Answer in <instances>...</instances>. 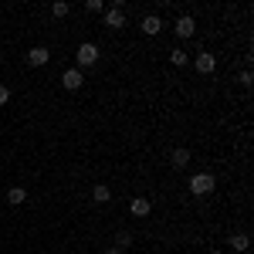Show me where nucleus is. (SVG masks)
<instances>
[{"mask_svg":"<svg viewBox=\"0 0 254 254\" xmlns=\"http://www.w3.org/2000/svg\"><path fill=\"white\" fill-rule=\"evenodd\" d=\"M214 187H217L214 173H193V176H190V193H193V196H210V193H214Z\"/></svg>","mask_w":254,"mask_h":254,"instance_id":"nucleus-1","label":"nucleus"},{"mask_svg":"<svg viewBox=\"0 0 254 254\" xmlns=\"http://www.w3.org/2000/svg\"><path fill=\"white\" fill-rule=\"evenodd\" d=\"M75 58H78V71H81V68H92V64H98V44H92V41H81L78 51H75Z\"/></svg>","mask_w":254,"mask_h":254,"instance_id":"nucleus-2","label":"nucleus"},{"mask_svg":"<svg viewBox=\"0 0 254 254\" xmlns=\"http://www.w3.org/2000/svg\"><path fill=\"white\" fill-rule=\"evenodd\" d=\"M173 31H176V38H180V41L193 38V31H196V20L190 17V14H183V17H176V24H173Z\"/></svg>","mask_w":254,"mask_h":254,"instance_id":"nucleus-3","label":"nucleus"},{"mask_svg":"<svg viewBox=\"0 0 254 254\" xmlns=\"http://www.w3.org/2000/svg\"><path fill=\"white\" fill-rule=\"evenodd\" d=\"M193 68L200 71V75H214L217 71V58L210 55V51H200V55L193 58Z\"/></svg>","mask_w":254,"mask_h":254,"instance_id":"nucleus-4","label":"nucleus"},{"mask_svg":"<svg viewBox=\"0 0 254 254\" xmlns=\"http://www.w3.org/2000/svg\"><path fill=\"white\" fill-rule=\"evenodd\" d=\"M81 85H85V75H81L78 68H68V71L61 75V88H68V92H78Z\"/></svg>","mask_w":254,"mask_h":254,"instance_id":"nucleus-5","label":"nucleus"},{"mask_svg":"<svg viewBox=\"0 0 254 254\" xmlns=\"http://www.w3.org/2000/svg\"><path fill=\"white\" fill-rule=\"evenodd\" d=\"M129 214H132V217H149V214H153V200H146V196H136V200L129 203Z\"/></svg>","mask_w":254,"mask_h":254,"instance_id":"nucleus-6","label":"nucleus"},{"mask_svg":"<svg viewBox=\"0 0 254 254\" xmlns=\"http://www.w3.org/2000/svg\"><path fill=\"white\" fill-rule=\"evenodd\" d=\"M48 61H51V51H48V48H31V51H27V64H34V68H41V64H48Z\"/></svg>","mask_w":254,"mask_h":254,"instance_id":"nucleus-7","label":"nucleus"},{"mask_svg":"<svg viewBox=\"0 0 254 254\" xmlns=\"http://www.w3.org/2000/svg\"><path fill=\"white\" fill-rule=\"evenodd\" d=\"M105 24L109 27H126V10L122 7H105Z\"/></svg>","mask_w":254,"mask_h":254,"instance_id":"nucleus-8","label":"nucleus"},{"mask_svg":"<svg viewBox=\"0 0 254 254\" xmlns=\"http://www.w3.org/2000/svg\"><path fill=\"white\" fill-rule=\"evenodd\" d=\"M139 27H142V34H149V38H156L159 31H163V20H159L156 14H149V17H142V24H139Z\"/></svg>","mask_w":254,"mask_h":254,"instance_id":"nucleus-9","label":"nucleus"},{"mask_svg":"<svg viewBox=\"0 0 254 254\" xmlns=\"http://www.w3.org/2000/svg\"><path fill=\"white\" fill-rule=\"evenodd\" d=\"M176 170H183V166H190V149H173V156H170Z\"/></svg>","mask_w":254,"mask_h":254,"instance_id":"nucleus-10","label":"nucleus"},{"mask_svg":"<svg viewBox=\"0 0 254 254\" xmlns=\"http://www.w3.org/2000/svg\"><path fill=\"white\" fill-rule=\"evenodd\" d=\"M24 200H27V190H24V187H10V190H7V203H10V207H17Z\"/></svg>","mask_w":254,"mask_h":254,"instance_id":"nucleus-11","label":"nucleus"},{"mask_svg":"<svg viewBox=\"0 0 254 254\" xmlns=\"http://www.w3.org/2000/svg\"><path fill=\"white\" fill-rule=\"evenodd\" d=\"M231 248L244 254L248 248H251V237H248V234H231Z\"/></svg>","mask_w":254,"mask_h":254,"instance_id":"nucleus-12","label":"nucleus"},{"mask_svg":"<svg viewBox=\"0 0 254 254\" xmlns=\"http://www.w3.org/2000/svg\"><path fill=\"white\" fill-rule=\"evenodd\" d=\"M170 61H173L176 68H183V64H190V55H187L183 48H173V51H170Z\"/></svg>","mask_w":254,"mask_h":254,"instance_id":"nucleus-13","label":"nucleus"},{"mask_svg":"<svg viewBox=\"0 0 254 254\" xmlns=\"http://www.w3.org/2000/svg\"><path fill=\"white\" fill-rule=\"evenodd\" d=\"M92 200H95V203H109V200H112V190H109V187H102V183H98L95 190H92Z\"/></svg>","mask_w":254,"mask_h":254,"instance_id":"nucleus-14","label":"nucleus"},{"mask_svg":"<svg viewBox=\"0 0 254 254\" xmlns=\"http://www.w3.org/2000/svg\"><path fill=\"white\" fill-rule=\"evenodd\" d=\"M51 14H55V17H68V14H71V3H64V0H55V3H51Z\"/></svg>","mask_w":254,"mask_h":254,"instance_id":"nucleus-15","label":"nucleus"},{"mask_svg":"<svg viewBox=\"0 0 254 254\" xmlns=\"http://www.w3.org/2000/svg\"><path fill=\"white\" fill-rule=\"evenodd\" d=\"M85 10L88 14H105V0H85Z\"/></svg>","mask_w":254,"mask_h":254,"instance_id":"nucleus-16","label":"nucleus"},{"mask_svg":"<svg viewBox=\"0 0 254 254\" xmlns=\"http://www.w3.org/2000/svg\"><path fill=\"white\" fill-rule=\"evenodd\" d=\"M237 81H241V85H244V88H251L254 75H251V71H241V75H237Z\"/></svg>","mask_w":254,"mask_h":254,"instance_id":"nucleus-17","label":"nucleus"},{"mask_svg":"<svg viewBox=\"0 0 254 254\" xmlns=\"http://www.w3.org/2000/svg\"><path fill=\"white\" fill-rule=\"evenodd\" d=\"M129 244H132V237H129V234H119L116 237V248H129Z\"/></svg>","mask_w":254,"mask_h":254,"instance_id":"nucleus-18","label":"nucleus"},{"mask_svg":"<svg viewBox=\"0 0 254 254\" xmlns=\"http://www.w3.org/2000/svg\"><path fill=\"white\" fill-rule=\"evenodd\" d=\"M7 102H10V88H7V85H0V105H7Z\"/></svg>","mask_w":254,"mask_h":254,"instance_id":"nucleus-19","label":"nucleus"},{"mask_svg":"<svg viewBox=\"0 0 254 254\" xmlns=\"http://www.w3.org/2000/svg\"><path fill=\"white\" fill-rule=\"evenodd\" d=\"M105 254H122V248H109V251H105Z\"/></svg>","mask_w":254,"mask_h":254,"instance_id":"nucleus-20","label":"nucleus"},{"mask_svg":"<svg viewBox=\"0 0 254 254\" xmlns=\"http://www.w3.org/2000/svg\"><path fill=\"white\" fill-rule=\"evenodd\" d=\"M210 254H224V251H210Z\"/></svg>","mask_w":254,"mask_h":254,"instance_id":"nucleus-21","label":"nucleus"}]
</instances>
